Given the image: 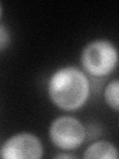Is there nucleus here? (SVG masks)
Instances as JSON below:
<instances>
[{
  "label": "nucleus",
  "mask_w": 119,
  "mask_h": 159,
  "mask_svg": "<svg viewBox=\"0 0 119 159\" xmlns=\"http://www.w3.org/2000/svg\"><path fill=\"white\" fill-rule=\"evenodd\" d=\"M83 158L117 159L119 158V152L112 143L108 141H97L86 148Z\"/></svg>",
  "instance_id": "5"
},
{
  "label": "nucleus",
  "mask_w": 119,
  "mask_h": 159,
  "mask_svg": "<svg viewBox=\"0 0 119 159\" xmlns=\"http://www.w3.org/2000/svg\"><path fill=\"white\" fill-rule=\"evenodd\" d=\"M43 152L41 140L29 132L15 134L7 139L0 149L3 159H39L43 156Z\"/></svg>",
  "instance_id": "4"
},
{
  "label": "nucleus",
  "mask_w": 119,
  "mask_h": 159,
  "mask_svg": "<svg viewBox=\"0 0 119 159\" xmlns=\"http://www.w3.org/2000/svg\"><path fill=\"white\" fill-rule=\"evenodd\" d=\"M56 158H73L74 156L73 155H69V154H64V153H60V154H57Z\"/></svg>",
  "instance_id": "8"
},
{
  "label": "nucleus",
  "mask_w": 119,
  "mask_h": 159,
  "mask_svg": "<svg viewBox=\"0 0 119 159\" xmlns=\"http://www.w3.org/2000/svg\"><path fill=\"white\" fill-rule=\"evenodd\" d=\"M105 102L114 111H119V80L109 83L104 91Z\"/></svg>",
  "instance_id": "6"
},
{
  "label": "nucleus",
  "mask_w": 119,
  "mask_h": 159,
  "mask_svg": "<svg viewBox=\"0 0 119 159\" xmlns=\"http://www.w3.org/2000/svg\"><path fill=\"white\" fill-rule=\"evenodd\" d=\"M49 134L55 146L62 150H73L82 144L86 128L77 118L64 116L52 122Z\"/></svg>",
  "instance_id": "3"
},
{
  "label": "nucleus",
  "mask_w": 119,
  "mask_h": 159,
  "mask_svg": "<svg viewBox=\"0 0 119 159\" xmlns=\"http://www.w3.org/2000/svg\"><path fill=\"white\" fill-rule=\"evenodd\" d=\"M8 41H9V35L6 30H5V27L3 25H1V27H0V49H1V51L4 50Z\"/></svg>",
  "instance_id": "7"
},
{
  "label": "nucleus",
  "mask_w": 119,
  "mask_h": 159,
  "mask_svg": "<svg viewBox=\"0 0 119 159\" xmlns=\"http://www.w3.org/2000/svg\"><path fill=\"white\" fill-rule=\"evenodd\" d=\"M82 65L86 71L94 77H103L117 67L118 50L106 40H96L87 44L82 53Z\"/></svg>",
  "instance_id": "2"
},
{
  "label": "nucleus",
  "mask_w": 119,
  "mask_h": 159,
  "mask_svg": "<svg viewBox=\"0 0 119 159\" xmlns=\"http://www.w3.org/2000/svg\"><path fill=\"white\" fill-rule=\"evenodd\" d=\"M89 82L81 70L64 67L55 72L49 81L48 92L52 102L64 111H76L86 102Z\"/></svg>",
  "instance_id": "1"
}]
</instances>
